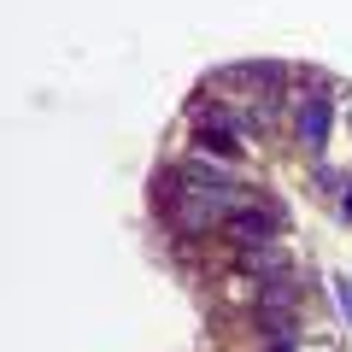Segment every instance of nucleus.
<instances>
[{
  "label": "nucleus",
  "mask_w": 352,
  "mask_h": 352,
  "mask_svg": "<svg viewBox=\"0 0 352 352\" xmlns=\"http://www.w3.org/2000/svg\"><path fill=\"white\" fill-rule=\"evenodd\" d=\"M258 200V188H182L176 182V170L159 176V206H164V223H170L176 241H217L223 235V223L235 212H247V206Z\"/></svg>",
  "instance_id": "1"
},
{
  "label": "nucleus",
  "mask_w": 352,
  "mask_h": 352,
  "mask_svg": "<svg viewBox=\"0 0 352 352\" xmlns=\"http://www.w3.org/2000/svg\"><path fill=\"white\" fill-rule=\"evenodd\" d=\"M335 88L323 82V76H305L294 71V94H288V141L305 153V159H323L329 141H335Z\"/></svg>",
  "instance_id": "2"
},
{
  "label": "nucleus",
  "mask_w": 352,
  "mask_h": 352,
  "mask_svg": "<svg viewBox=\"0 0 352 352\" xmlns=\"http://www.w3.org/2000/svg\"><path fill=\"white\" fill-rule=\"evenodd\" d=\"M247 317L264 340H300L305 335V282H300V270L282 276V282H258Z\"/></svg>",
  "instance_id": "3"
},
{
  "label": "nucleus",
  "mask_w": 352,
  "mask_h": 352,
  "mask_svg": "<svg viewBox=\"0 0 352 352\" xmlns=\"http://www.w3.org/2000/svg\"><path fill=\"white\" fill-rule=\"evenodd\" d=\"M282 235H288V212H282L276 200H264V194H258L247 212H235L223 223V235H217V241H223L229 252H252V247H270V241H282Z\"/></svg>",
  "instance_id": "4"
},
{
  "label": "nucleus",
  "mask_w": 352,
  "mask_h": 352,
  "mask_svg": "<svg viewBox=\"0 0 352 352\" xmlns=\"http://www.w3.org/2000/svg\"><path fill=\"white\" fill-rule=\"evenodd\" d=\"M176 182H182V188H241V170L194 153V159H176Z\"/></svg>",
  "instance_id": "5"
},
{
  "label": "nucleus",
  "mask_w": 352,
  "mask_h": 352,
  "mask_svg": "<svg viewBox=\"0 0 352 352\" xmlns=\"http://www.w3.org/2000/svg\"><path fill=\"white\" fill-rule=\"evenodd\" d=\"M235 270H241V276H252V282H282V276H294V258H288L282 241H270V247L235 252Z\"/></svg>",
  "instance_id": "6"
},
{
  "label": "nucleus",
  "mask_w": 352,
  "mask_h": 352,
  "mask_svg": "<svg viewBox=\"0 0 352 352\" xmlns=\"http://www.w3.org/2000/svg\"><path fill=\"white\" fill-rule=\"evenodd\" d=\"M335 300H340V317L352 323V282H335Z\"/></svg>",
  "instance_id": "7"
}]
</instances>
